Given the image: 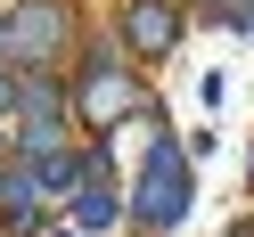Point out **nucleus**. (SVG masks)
<instances>
[{
    "label": "nucleus",
    "mask_w": 254,
    "mask_h": 237,
    "mask_svg": "<svg viewBox=\"0 0 254 237\" xmlns=\"http://www.w3.org/2000/svg\"><path fill=\"white\" fill-rule=\"evenodd\" d=\"M189 196H197V180H189V147L156 131L148 164H139V188H131V221H139L148 237H164V229L189 221Z\"/></svg>",
    "instance_id": "f257e3e1"
},
{
    "label": "nucleus",
    "mask_w": 254,
    "mask_h": 237,
    "mask_svg": "<svg viewBox=\"0 0 254 237\" xmlns=\"http://www.w3.org/2000/svg\"><path fill=\"white\" fill-rule=\"evenodd\" d=\"M74 106H82V123H90V131H107V123H123V115H139V106H148V90L123 74V49H115V41H90V49H82Z\"/></svg>",
    "instance_id": "f03ea898"
},
{
    "label": "nucleus",
    "mask_w": 254,
    "mask_h": 237,
    "mask_svg": "<svg viewBox=\"0 0 254 237\" xmlns=\"http://www.w3.org/2000/svg\"><path fill=\"white\" fill-rule=\"evenodd\" d=\"M74 41V8L66 0H17L8 8V66L17 74H50Z\"/></svg>",
    "instance_id": "7ed1b4c3"
},
{
    "label": "nucleus",
    "mask_w": 254,
    "mask_h": 237,
    "mask_svg": "<svg viewBox=\"0 0 254 237\" xmlns=\"http://www.w3.org/2000/svg\"><path fill=\"white\" fill-rule=\"evenodd\" d=\"M172 41H181V8L172 0H123V49L139 66H164Z\"/></svg>",
    "instance_id": "20e7f679"
},
{
    "label": "nucleus",
    "mask_w": 254,
    "mask_h": 237,
    "mask_svg": "<svg viewBox=\"0 0 254 237\" xmlns=\"http://www.w3.org/2000/svg\"><path fill=\"white\" fill-rule=\"evenodd\" d=\"M41 196H50V188H41V172L25 164V155L0 164V221H8L17 237H41V229H50V204H41Z\"/></svg>",
    "instance_id": "39448f33"
},
{
    "label": "nucleus",
    "mask_w": 254,
    "mask_h": 237,
    "mask_svg": "<svg viewBox=\"0 0 254 237\" xmlns=\"http://www.w3.org/2000/svg\"><path fill=\"white\" fill-rule=\"evenodd\" d=\"M17 90H25V74H8V66H0V115H17Z\"/></svg>",
    "instance_id": "423d86ee"
},
{
    "label": "nucleus",
    "mask_w": 254,
    "mask_h": 237,
    "mask_svg": "<svg viewBox=\"0 0 254 237\" xmlns=\"http://www.w3.org/2000/svg\"><path fill=\"white\" fill-rule=\"evenodd\" d=\"M221 17H230L238 33H254V0H246V8H221Z\"/></svg>",
    "instance_id": "0eeeda50"
}]
</instances>
